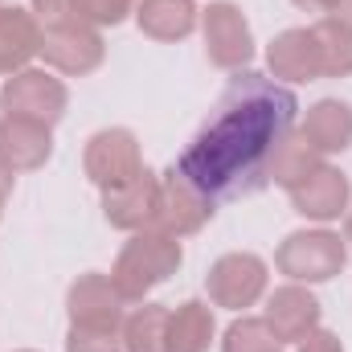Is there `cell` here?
Returning <instances> with one entry per match:
<instances>
[{"instance_id":"6da1fadb","label":"cell","mask_w":352,"mask_h":352,"mask_svg":"<svg viewBox=\"0 0 352 352\" xmlns=\"http://www.w3.org/2000/svg\"><path fill=\"white\" fill-rule=\"evenodd\" d=\"M295 111V94L287 87L263 74H234L209 123L184 148L176 176L205 201H230L263 188L287 148Z\"/></svg>"},{"instance_id":"7a4b0ae2","label":"cell","mask_w":352,"mask_h":352,"mask_svg":"<svg viewBox=\"0 0 352 352\" xmlns=\"http://www.w3.org/2000/svg\"><path fill=\"white\" fill-rule=\"evenodd\" d=\"M340 263H344V246L332 234H295L283 250V266L295 278H332Z\"/></svg>"},{"instance_id":"3957f363","label":"cell","mask_w":352,"mask_h":352,"mask_svg":"<svg viewBox=\"0 0 352 352\" xmlns=\"http://www.w3.org/2000/svg\"><path fill=\"white\" fill-rule=\"evenodd\" d=\"M209 41H213V58L221 66H238L250 58V29L246 21L238 16V8L221 4V8H209Z\"/></svg>"},{"instance_id":"277c9868","label":"cell","mask_w":352,"mask_h":352,"mask_svg":"<svg viewBox=\"0 0 352 352\" xmlns=\"http://www.w3.org/2000/svg\"><path fill=\"white\" fill-rule=\"evenodd\" d=\"M344 197H349V180L340 173H328V168L311 176L307 188H295V205L307 217H336L340 205H344Z\"/></svg>"},{"instance_id":"5b68a950","label":"cell","mask_w":352,"mask_h":352,"mask_svg":"<svg viewBox=\"0 0 352 352\" xmlns=\"http://www.w3.org/2000/svg\"><path fill=\"white\" fill-rule=\"evenodd\" d=\"M242 263L246 258H226V263H217V270H213V291L226 303H250L258 295V287H263V263L254 266L246 278H238L242 274Z\"/></svg>"},{"instance_id":"8992f818","label":"cell","mask_w":352,"mask_h":352,"mask_svg":"<svg viewBox=\"0 0 352 352\" xmlns=\"http://www.w3.org/2000/svg\"><path fill=\"white\" fill-rule=\"evenodd\" d=\"M349 135H352V115L349 107L340 102H320L316 115H311V140L316 148H349Z\"/></svg>"},{"instance_id":"52a82bcc","label":"cell","mask_w":352,"mask_h":352,"mask_svg":"<svg viewBox=\"0 0 352 352\" xmlns=\"http://www.w3.org/2000/svg\"><path fill=\"white\" fill-rule=\"evenodd\" d=\"M316 316H320L316 299H311V295H299V291H283V295H274V303H270V324L278 320V332H287V336L311 328Z\"/></svg>"},{"instance_id":"ba28073f","label":"cell","mask_w":352,"mask_h":352,"mask_svg":"<svg viewBox=\"0 0 352 352\" xmlns=\"http://www.w3.org/2000/svg\"><path fill=\"white\" fill-rule=\"evenodd\" d=\"M209 332H213V320L205 316V307L201 303H184V311L173 320V336H168L173 349L168 352H201Z\"/></svg>"},{"instance_id":"9c48e42d","label":"cell","mask_w":352,"mask_h":352,"mask_svg":"<svg viewBox=\"0 0 352 352\" xmlns=\"http://www.w3.org/2000/svg\"><path fill=\"white\" fill-rule=\"evenodd\" d=\"M33 25L12 8H4L0 12V66H8V62H21L25 54H33Z\"/></svg>"},{"instance_id":"30bf717a","label":"cell","mask_w":352,"mask_h":352,"mask_svg":"<svg viewBox=\"0 0 352 352\" xmlns=\"http://www.w3.org/2000/svg\"><path fill=\"white\" fill-rule=\"evenodd\" d=\"M307 45H311L307 33H287V37L270 50V62H274L278 70H287V74L307 78V74H311V58H316V50H307Z\"/></svg>"},{"instance_id":"8fae6325","label":"cell","mask_w":352,"mask_h":352,"mask_svg":"<svg viewBox=\"0 0 352 352\" xmlns=\"http://www.w3.org/2000/svg\"><path fill=\"white\" fill-rule=\"evenodd\" d=\"M226 352H278V340L266 336L263 324H234L230 340H226Z\"/></svg>"},{"instance_id":"7c38bea8","label":"cell","mask_w":352,"mask_h":352,"mask_svg":"<svg viewBox=\"0 0 352 352\" xmlns=\"http://www.w3.org/2000/svg\"><path fill=\"white\" fill-rule=\"evenodd\" d=\"M160 324H164V311L144 307V316H135V320H131V352H160V344L152 340Z\"/></svg>"},{"instance_id":"4fadbf2b","label":"cell","mask_w":352,"mask_h":352,"mask_svg":"<svg viewBox=\"0 0 352 352\" xmlns=\"http://www.w3.org/2000/svg\"><path fill=\"white\" fill-rule=\"evenodd\" d=\"M123 4L127 0H82L87 16H94V21H119L123 16Z\"/></svg>"},{"instance_id":"5bb4252c","label":"cell","mask_w":352,"mask_h":352,"mask_svg":"<svg viewBox=\"0 0 352 352\" xmlns=\"http://www.w3.org/2000/svg\"><path fill=\"white\" fill-rule=\"evenodd\" d=\"M303 352H340V344H336L332 336H311V340L303 344Z\"/></svg>"}]
</instances>
